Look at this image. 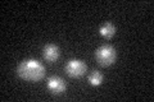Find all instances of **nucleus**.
I'll return each instance as SVG.
<instances>
[{
	"label": "nucleus",
	"mask_w": 154,
	"mask_h": 102,
	"mask_svg": "<svg viewBox=\"0 0 154 102\" xmlns=\"http://www.w3.org/2000/svg\"><path fill=\"white\" fill-rule=\"evenodd\" d=\"M42 56H44V59L49 63H54L59 59L60 56V50L59 47L54 43H49V45H46L44 47V50H42Z\"/></svg>",
	"instance_id": "obj_5"
},
{
	"label": "nucleus",
	"mask_w": 154,
	"mask_h": 102,
	"mask_svg": "<svg viewBox=\"0 0 154 102\" xmlns=\"http://www.w3.org/2000/svg\"><path fill=\"white\" fill-rule=\"evenodd\" d=\"M46 86H48V89H49L53 95H60L66 91L67 86H66V82L60 78V77H57V75H53L48 78L46 82Z\"/></svg>",
	"instance_id": "obj_4"
},
{
	"label": "nucleus",
	"mask_w": 154,
	"mask_h": 102,
	"mask_svg": "<svg viewBox=\"0 0 154 102\" xmlns=\"http://www.w3.org/2000/svg\"><path fill=\"white\" fill-rule=\"evenodd\" d=\"M99 33H100V36L104 37V38H112L116 33V27L112 23L107 22V23H104L103 26H100Z\"/></svg>",
	"instance_id": "obj_6"
},
{
	"label": "nucleus",
	"mask_w": 154,
	"mask_h": 102,
	"mask_svg": "<svg viewBox=\"0 0 154 102\" xmlns=\"http://www.w3.org/2000/svg\"><path fill=\"white\" fill-rule=\"evenodd\" d=\"M89 82H90L91 86H95V87L100 86L102 84V82H103V74L102 73H99L98 70H94L89 75Z\"/></svg>",
	"instance_id": "obj_7"
},
{
	"label": "nucleus",
	"mask_w": 154,
	"mask_h": 102,
	"mask_svg": "<svg viewBox=\"0 0 154 102\" xmlns=\"http://www.w3.org/2000/svg\"><path fill=\"white\" fill-rule=\"evenodd\" d=\"M117 57V52H116L114 47L110 45H103L95 51V59L102 66H109L116 61Z\"/></svg>",
	"instance_id": "obj_2"
},
{
	"label": "nucleus",
	"mask_w": 154,
	"mask_h": 102,
	"mask_svg": "<svg viewBox=\"0 0 154 102\" xmlns=\"http://www.w3.org/2000/svg\"><path fill=\"white\" fill-rule=\"evenodd\" d=\"M66 73L72 78H80L86 73V64L80 59H71L66 65Z\"/></svg>",
	"instance_id": "obj_3"
},
{
	"label": "nucleus",
	"mask_w": 154,
	"mask_h": 102,
	"mask_svg": "<svg viewBox=\"0 0 154 102\" xmlns=\"http://www.w3.org/2000/svg\"><path fill=\"white\" fill-rule=\"evenodd\" d=\"M19 78L27 82H38L45 77V68L36 59H27L19 63L17 68Z\"/></svg>",
	"instance_id": "obj_1"
}]
</instances>
